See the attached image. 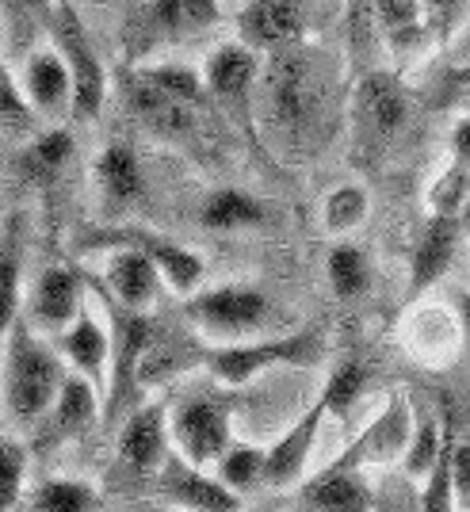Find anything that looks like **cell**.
Masks as SVG:
<instances>
[{
    "instance_id": "obj_29",
    "label": "cell",
    "mask_w": 470,
    "mask_h": 512,
    "mask_svg": "<svg viewBox=\"0 0 470 512\" xmlns=\"http://www.w3.org/2000/svg\"><path fill=\"white\" fill-rule=\"evenodd\" d=\"M31 512H92L100 509V493L77 478H50L27 493Z\"/></svg>"
},
{
    "instance_id": "obj_9",
    "label": "cell",
    "mask_w": 470,
    "mask_h": 512,
    "mask_svg": "<svg viewBox=\"0 0 470 512\" xmlns=\"http://www.w3.org/2000/svg\"><path fill=\"white\" fill-rule=\"evenodd\" d=\"M88 306L85 299V287H81V279L73 276L69 268L62 264H54V268H43L39 279H35V287H31V295H27V321H31V329H39V333H65L77 314Z\"/></svg>"
},
{
    "instance_id": "obj_8",
    "label": "cell",
    "mask_w": 470,
    "mask_h": 512,
    "mask_svg": "<svg viewBox=\"0 0 470 512\" xmlns=\"http://www.w3.org/2000/svg\"><path fill=\"white\" fill-rule=\"evenodd\" d=\"M237 31H241V43L257 54L291 50L306 35L302 0H249L237 16Z\"/></svg>"
},
{
    "instance_id": "obj_43",
    "label": "cell",
    "mask_w": 470,
    "mask_h": 512,
    "mask_svg": "<svg viewBox=\"0 0 470 512\" xmlns=\"http://www.w3.org/2000/svg\"><path fill=\"white\" fill-rule=\"evenodd\" d=\"M451 478H455V505L470 509V444H455L451 451Z\"/></svg>"
},
{
    "instance_id": "obj_31",
    "label": "cell",
    "mask_w": 470,
    "mask_h": 512,
    "mask_svg": "<svg viewBox=\"0 0 470 512\" xmlns=\"http://www.w3.org/2000/svg\"><path fill=\"white\" fill-rule=\"evenodd\" d=\"M367 211H371V199L360 184H341L325 195V207H321V222L329 234H352L356 226L367 222Z\"/></svg>"
},
{
    "instance_id": "obj_32",
    "label": "cell",
    "mask_w": 470,
    "mask_h": 512,
    "mask_svg": "<svg viewBox=\"0 0 470 512\" xmlns=\"http://www.w3.org/2000/svg\"><path fill=\"white\" fill-rule=\"evenodd\" d=\"M325 272H329V287H333L337 299H360L367 291V283H371L367 256L360 253L356 245H337V249L329 253Z\"/></svg>"
},
{
    "instance_id": "obj_12",
    "label": "cell",
    "mask_w": 470,
    "mask_h": 512,
    "mask_svg": "<svg viewBox=\"0 0 470 512\" xmlns=\"http://www.w3.org/2000/svg\"><path fill=\"white\" fill-rule=\"evenodd\" d=\"M153 325L142 310H127L115 302L111 310V375H107V409H115L127 398L130 383L138 375L142 348L150 344Z\"/></svg>"
},
{
    "instance_id": "obj_45",
    "label": "cell",
    "mask_w": 470,
    "mask_h": 512,
    "mask_svg": "<svg viewBox=\"0 0 470 512\" xmlns=\"http://www.w3.org/2000/svg\"><path fill=\"white\" fill-rule=\"evenodd\" d=\"M455 65H470V20L463 23V35L455 43Z\"/></svg>"
},
{
    "instance_id": "obj_23",
    "label": "cell",
    "mask_w": 470,
    "mask_h": 512,
    "mask_svg": "<svg viewBox=\"0 0 470 512\" xmlns=\"http://www.w3.org/2000/svg\"><path fill=\"white\" fill-rule=\"evenodd\" d=\"M260 62L257 50H249L245 43H226L218 46L207 65H203V85L218 100H237L245 96L249 88H257Z\"/></svg>"
},
{
    "instance_id": "obj_11",
    "label": "cell",
    "mask_w": 470,
    "mask_h": 512,
    "mask_svg": "<svg viewBox=\"0 0 470 512\" xmlns=\"http://www.w3.org/2000/svg\"><path fill=\"white\" fill-rule=\"evenodd\" d=\"M325 413H329V406H325V398H318L272 448L264 451V486L291 490V486H299L302 478H306V463H310V451L318 444Z\"/></svg>"
},
{
    "instance_id": "obj_41",
    "label": "cell",
    "mask_w": 470,
    "mask_h": 512,
    "mask_svg": "<svg viewBox=\"0 0 470 512\" xmlns=\"http://www.w3.org/2000/svg\"><path fill=\"white\" fill-rule=\"evenodd\" d=\"M54 0H0L4 23L12 31V39H27L31 31H46V16H50Z\"/></svg>"
},
{
    "instance_id": "obj_14",
    "label": "cell",
    "mask_w": 470,
    "mask_h": 512,
    "mask_svg": "<svg viewBox=\"0 0 470 512\" xmlns=\"http://www.w3.org/2000/svg\"><path fill=\"white\" fill-rule=\"evenodd\" d=\"M104 283H107V291H111V299L119 302V306L146 314L153 302H157V291H161L165 279H161L157 264H153L138 245L119 241V249L107 256Z\"/></svg>"
},
{
    "instance_id": "obj_37",
    "label": "cell",
    "mask_w": 470,
    "mask_h": 512,
    "mask_svg": "<svg viewBox=\"0 0 470 512\" xmlns=\"http://www.w3.org/2000/svg\"><path fill=\"white\" fill-rule=\"evenodd\" d=\"M444 436H448V432H440V425H436V421H421V425L413 428V440H409L406 455H402V463H406L409 478L425 482L428 470L436 467V459H440Z\"/></svg>"
},
{
    "instance_id": "obj_42",
    "label": "cell",
    "mask_w": 470,
    "mask_h": 512,
    "mask_svg": "<svg viewBox=\"0 0 470 512\" xmlns=\"http://www.w3.org/2000/svg\"><path fill=\"white\" fill-rule=\"evenodd\" d=\"M421 8H425L428 31L436 39H448L470 20V0H421Z\"/></svg>"
},
{
    "instance_id": "obj_36",
    "label": "cell",
    "mask_w": 470,
    "mask_h": 512,
    "mask_svg": "<svg viewBox=\"0 0 470 512\" xmlns=\"http://www.w3.org/2000/svg\"><path fill=\"white\" fill-rule=\"evenodd\" d=\"M27 478V448L12 436H0V512L16 509L23 501Z\"/></svg>"
},
{
    "instance_id": "obj_34",
    "label": "cell",
    "mask_w": 470,
    "mask_h": 512,
    "mask_svg": "<svg viewBox=\"0 0 470 512\" xmlns=\"http://www.w3.org/2000/svg\"><path fill=\"white\" fill-rule=\"evenodd\" d=\"M470 203V165L463 161H451L448 169L436 176V184L428 188V207L432 214H444V218H459Z\"/></svg>"
},
{
    "instance_id": "obj_47",
    "label": "cell",
    "mask_w": 470,
    "mask_h": 512,
    "mask_svg": "<svg viewBox=\"0 0 470 512\" xmlns=\"http://www.w3.org/2000/svg\"><path fill=\"white\" fill-rule=\"evenodd\" d=\"M467 226H470V203H467Z\"/></svg>"
},
{
    "instance_id": "obj_25",
    "label": "cell",
    "mask_w": 470,
    "mask_h": 512,
    "mask_svg": "<svg viewBox=\"0 0 470 512\" xmlns=\"http://www.w3.org/2000/svg\"><path fill=\"white\" fill-rule=\"evenodd\" d=\"M20 253L23 226L20 218H8L0 230V344L8 337L12 321L20 318Z\"/></svg>"
},
{
    "instance_id": "obj_35",
    "label": "cell",
    "mask_w": 470,
    "mask_h": 512,
    "mask_svg": "<svg viewBox=\"0 0 470 512\" xmlns=\"http://www.w3.org/2000/svg\"><path fill=\"white\" fill-rule=\"evenodd\" d=\"M69 153H73V134L62 127H50L31 138V146L23 153V165L31 176H54V172H62Z\"/></svg>"
},
{
    "instance_id": "obj_19",
    "label": "cell",
    "mask_w": 470,
    "mask_h": 512,
    "mask_svg": "<svg viewBox=\"0 0 470 512\" xmlns=\"http://www.w3.org/2000/svg\"><path fill=\"white\" fill-rule=\"evenodd\" d=\"M375 505V493L367 486L360 467H352L348 459L321 470L318 478L302 482V509L318 512H364Z\"/></svg>"
},
{
    "instance_id": "obj_30",
    "label": "cell",
    "mask_w": 470,
    "mask_h": 512,
    "mask_svg": "<svg viewBox=\"0 0 470 512\" xmlns=\"http://www.w3.org/2000/svg\"><path fill=\"white\" fill-rule=\"evenodd\" d=\"M214 478L234 493H249L264 486V448L253 444H230L222 451V459L214 463Z\"/></svg>"
},
{
    "instance_id": "obj_21",
    "label": "cell",
    "mask_w": 470,
    "mask_h": 512,
    "mask_svg": "<svg viewBox=\"0 0 470 512\" xmlns=\"http://www.w3.org/2000/svg\"><path fill=\"white\" fill-rule=\"evenodd\" d=\"M455 249H459V218L432 214V222L425 226V234H421L417 249H413V264H409V295H425L428 287L451 268Z\"/></svg>"
},
{
    "instance_id": "obj_17",
    "label": "cell",
    "mask_w": 470,
    "mask_h": 512,
    "mask_svg": "<svg viewBox=\"0 0 470 512\" xmlns=\"http://www.w3.org/2000/svg\"><path fill=\"white\" fill-rule=\"evenodd\" d=\"M62 337V356L77 375H85L96 390H107V375H111V325L100 321V314L85 306L77 321L58 333Z\"/></svg>"
},
{
    "instance_id": "obj_1",
    "label": "cell",
    "mask_w": 470,
    "mask_h": 512,
    "mask_svg": "<svg viewBox=\"0 0 470 512\" xmlns=\"http://www.w3.org/2000/svg\"><path fill=\"white\" fill-rule=\"evenodd\" d=\"M260 119L268 138H276L287 150H306L325 138L333 119V81L329 69L314 50H279L268 69L257 77Z\"/></svg>"
},
{
    "instance_id": "obj_20",
    "label": "cell",
    "mask_w": 470,
    "mask_h": 512,
    "mask_svg": "<svg viewBox=\"0 0 470 512\" xmlns=\"http://www.w3.org/2000/svg\"><path fill=\"white\" fill-rule=\"evenodd\" d=\"M92 176H96V195H100L104 218H123L142 195V169L127 146H107L96 157Z\"/></svg>"
},
{
    "instance_id": "obj_40",
    "label": "cell",
    "mask_w": 470,
    "mask_h": 512,
    "mask_svg": "<svg viewBox=\"0 0 470 512\" xmlns=\"http://www.w3.org/2000/svg\"><path fill=\"white\" fill-rule=\"evenodd\" d=\"M364 379H367L364 363H356V360L341 363V367L329 375L325 390H321L329 413H348V409L356 406V398H360V390H364Z\"/></svg>"
},
{
    "instance_id": "obj_3",
    "label": "cell",
    "mask_w": 470,
    "mask_h": 512,
    "mask_svg": "<svg viewBox=\"0 0 470 512\" xmlns=\"http://www.w3.org/2000/svg\"><path fill=\"white\" fill-rule=\"evenodd\" d=\"M272 318H276V306L253 283H218L188 295V321L207 341H253L272 325Z\"/></svg>"
},
{
    "instance_id": "obj_13",
    "label": "cell",
    "mask_w": 470,
    "mask_h": 512,
    "mask_svg": "<svg viewBox=\"0 0 470 512\" xmlns=\"http://www.w3.org/2000/svg\"><path fill=\"white\" fill-rule=\"evenodd\" d=\"M161 493L169 497L172 505H184V509H203V512L241 509V493H234L230 486H222L214 474H207L203 467H192V463L180 459V455H169V459H165Z\"/></svg>"
},
{
    "instance_id": "obj_44",
    "label": "cell",
    "mask_w": 470,
    "mask_h": 512,
    "mask_svg": "<svg viewBox=\"0 0 470 512\" xmlns=\"http://www.w3.org/2000/svg\"><path fill=\"white\" fill-rule=\"evenodd\" d=\"M451 157L470 165V119L455 123V130H451Z\"/></svg>"
},
{
    "instance_id": "obj_5",
    "label": "cell",
    "mask_w": 470,
    "mask_h": 512,
    "mask_svg": "<svg viewBox=\"0 0 470 512\" xmlns=\"http://www.w3.org/2000/svg\"><path fill=\"white\" fill-rule=\"evenodd\" d=\"M321 356V337L318 333H287L276 341H237L222 344L218 352L207 356V371L226 386H241L257 379L260 371L276 367V363H314Z\"/></svg>"
},
{
    "instance_id": "obj_7",
    "label": "cell",
    "mask_w": 470,
    "mask_h": 512,
    "mask_svg": "<svg viewBox=\"0 0 470 512\" xmlns=\"http://www.w3.org/2000/svg\"><path fill=\"white\" fill-rule=\"evenodd\" d=\"M409 123V92L394 73H367L352 92V127L367 146H386Z\"/></svg>"
},
{
    "instance_id": "obj_28",
    "label": "cell",
    "mask_w": 470,
    "mask_h": 512,
    "mask_svg": "<svg viewBox=\"0 0 470 512\" xmlns=\"http://www.w3.org/2000/svg\"><path fill=\"white\" fill-rule=\"evenodd\" d=\"M203 222L211 230H249L264 222V203L257 195L241 192V188H222L207 199L203 207Z\"/></svg>"
},
{
    "instance_id": "obj_33",
    "label": "cell",
    "mask_w": 470,
    "mask_h": 512,
    "mask_svg": "<svg viewBox=\"0 0 470 512\" xmlns=\"http://www.w3.org/2000/svg\"><path fill=\"white\" fill-rule=\"evenodd\" d=\"M138 73H142L153 88H161L165 96L180 100V104H195V100L207 92L203 73L188 62H153V65H146V69H138Z\"/></svg>"
},
{
    "instance_id": "obj_18",
    "label": "cell",
    "mask_w": 470,
    "mask_h": 512,
    "mask_svg": "<svg viewBox=\"0 0 470 512\" xmlns=\"http://www.w3.org/2000/svg\"><path fill=\"white\" fill-rule=\"evenodd\" d=\"M409 440H413V413H409L406 398H394L390 406L364 428V436L348 448V463L352 467H386L398 455H406Z\"/></svg>"
},
{
    "instance_id": "obj_2",
    "label": "cell",
    "mask_w": 470,
    "mask_h": 512,
    "mask_svg": "<svg viewBox=\"0 0 470 512\" xmlns=\"http://www.w3.org/2000/svg\"><path fill=\"white\" fill-rule=\"evenodd\" d=\"M4 409L16 425H39L65 383L62 356L43 341L27 318H16L4 337Z\"/></svg>"
},
{
    "instance_id": "obj_46",
    "label": "cell",
    "mask_w": 470,
    "mask_h": 512,
    "mask_svg": "<svg viewBox=\"0 0 470 512\" xmlns=\"http://www.w3.org/2000/svg\"><path fill=\"white\" fill-rule=\"evenodd\" d=\"M459 329H463L467 348H470V295H463V299H459Z\"/></svg>"
},
{
    "instance_id": "obj_26",
    "label": "cell",
    "mask_w": 470,
    "mask_h": 512,
    "mask_svg": "<svg viewBox=\"0 0 470 512\" xmlns=\"http://www.w3.org/2000/svg\"><path fill=\"white\" fill-rule=\"evenodd\" d=\"M150 20L169 39H188L218 20V0H153Z\"/></svg>"
},
{
    "instance_id": "obj_38",
    "label": "cell",
    "mask_w": 470,
    "mask_h": 512,
    "mask_svg": "<svg viewBox=\"0 0 470 512\" xmlns=\"http://www.w3.org/2000/svg\"><path fill=\"white\" fill-rule=\"evenodd\" d=\"M451 451H455V440H451V432H448V436H444V448H440V459H436V467L428 470V478H425V490H421V509H432V512L455 509Z\"/></svg>"
},
{
    "instance_id": "obj_10",
    "label": "cell",
    "mask_w": 470,
    "mask_h": 512,
    "mask_svg": "<svg viewBox=\"0 0 470 512\" xmlns=\"http://www.w3.org/2000/svg\"><path fill=\"white\" fill-rule=\"evenodd\" d=\"M20 85L27 104L39 119H46V123L73 119V77H69V65L62 62V54L54 46L35 50L23 62Z\"/></svg>"
},
{
    "instance_id": "obj_27",
    "label": "cell",
    "mask_w": 470,
    "mask_h": 512,
    "mask_svg": "<svg viewBox=\"0 0 470 512\" xmlns=\"http://www.w3.org/2000/svg\"><path fill=\"white\" fill-rule=\"evenodd\" d=\"M371 12H375V23L383 27V35L398 46V50L432 39L421 0H375Z\"/></svg>"
},
{
    "instance_id": "obj_16",
    "label": "cell",
    "mask_w": 470,
    "mask_h": 512,
    "mask_svg": "<svg viewBox=\"0 0 470 512\" xmlns=\"http://www.w3.org/2000/svg\"><path fill=\"white\" fill-rule=\"evenodd\" d=\"M172 448L169 436V409L165 406H146L138 409L119 432V463L130 474H153L165 467Z\"/></svg>"
},
{
    "instance_id": "obj_4",
    "label": "cell",
    "mask_w": 470,
    "mask_h": 512,
    "mask_svg": "<svg viewBox=\"0 0 470 512\" xmlns=\"http://www.w3.org/2000/svg\"><path fill=\"white\" fill-rule=\"evenodd\" d=\"M46 35L73 77V119H81V123L96 119L107 100V73L96 46L88 39V27L73 12L69 0H54V8L46 16Z\"/></svg>"
},
{
    "instance_id": "obj_22",
    "label": "cell",
    "mask_w": 470,
    "mask_h": 512,
    "mask_svg": "<svg viewBox=\"0 0 470 512\" xmlns=\"http://www.w3.org/2000/svg\"><path fill=\"white\" fill-rule=\"evenodd\" d=\"M115 241L138 245L142 253L150 256L169 291L184 295V299L199 291V283H203V260H199L192 249H184V245H176V241H165V237H153V234H119Z\"/></svg>"
},
{
    "instance_id": "obj_39",
    "label": "cell",
    "mask_w": 470,
    "mask_h": 512,
    "mask_svg": "<svg viewBox=\"0 0 470 512\" xmlns=\"http://www.w3.org/2000/svg\"><path fill=\"white\" fill-rule=\"evenodd\" d=\"M35 111L27 104V96H23V85L20 77H12V69L0 62V127L8 130H31L35 127Z\"/></svg>"
},
{
    "instance_id": "obj_6",
    "label": "cell",
    "mask_w": 470,
    "mask_h": 512,
    "mask_svg": "<svg viewBox=\"0 0 470 512\" xmlns=\"http://www.w3.org/2000/svg\"><path fill=\"white\" fill-rule=\"evenodd\" d=\"M234 413L218 398H188L169 413V436L180 459H188L192 467H214L222 459V451L234 444L230 436Z\"/></svg>"
},
{
    "instance_id": "obj_15",
    "label": "cell",
    "mask_w": 470,
    "mask_h": 512,
    "mask_svg": "<svg viewBox=\"0 0 470 512\" xmlns=\"http://www.w3.org/2000/svg\"><path fill=\"white\" fill-rule=\"evenodd\" d=\"M100 413V390L88 383L85 375H65L58 398L50 402L43 417H39V444L50 448V444H65L69 436L85 432Z\"/></svg>"
},
{
    "instance_id": "obj_24",
    "label": "cell",
    "mask_w": 470,
    "mask_h": 512,
    "mask_svg": "<svg viewBox=\"0 0 470 512\" xmlns=\"http://www.w3.org/2000/svg\"><path fill=\"white\" fill-rule=\"evenodd\" d=\"M127 100L134 107V115L150 130H157V134H184V130L192 127V111H188L192 104H180V100L165 96L142 73H134L127 81Z\"/></svg>"
}]
</instances>
